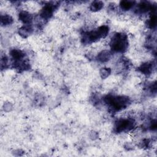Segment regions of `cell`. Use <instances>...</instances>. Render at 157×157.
<instances>
[{"label":"cell","mask_w":157,"mask_h":157,"mask_svg":"<svg viewBox=\"0 0 157 157\" xmlns=\"http://www.w3.org/2000/svg\"><path fill=\"white\" fill-rule=\"evenodd\" d=\"M10 55L15 61H20L23 59L25 55L24 53L20 50L18 49H13L10 52Z\"/></svg>","instance_id":"5b68a950"},{"label":"cell","mask_w":157,"mask_h":157,"mask_svg":"<svg viewBox=\"0 0 157 157\" xmlns=\"http://www.w3.org/2000/svg\"><path fill=\"white\" fill-rule=\"evenodd\" d=\"M128 45L127 36L125 34L117 33L113 35L112 39H110V46L112 50L118 52L126 50L128 48Z\"/></svg>","instance_id":"6da1fadb"},{"label":"cell","mask_w":157,"mask_h":157,"mask_svg":"<svg viewBox=\"0 0 157 157\" xmlns=\"http://www.w3.org/2000/svg\"><path fill=\"white\" fill-rule=\"evenodd\" d=\"M134 126V121L129 118H121L115 123V129L117 132L129 131Z\"/></svg>","instance_id":"7a4b0ae2"},{"label":"cell","mask_w":157,"mask_h":157,"mask_svg":"<svg viewBox=\"0 0 157 157\" xmlns=\"http://www.w3.org/2000/svg\"><path fill=\"white\" fill-rule=\"evenodd\" d=\"M110 73H111V70L110 68H108V67L101 68L99 71V74L102 78H106L107 77H109Z\"/></svg>","instance_id":"9c48e42d"},{"label":"cell","mask_w":157,"mask_h":157,"mask_svg":"<svg viewBox=\"0 0 157 157\" xmlns=\"http://www.w3.org/2000/svg\"><path fill=\"white\" fill-rule=\"evenodd\" d=\"M135 2L132 1H121L120 3V7L123 10H128L134 4Z\"/></svg>","instance_id":"52a82bcc"},{"label":"cell","mask_w":157,"mask_h":157,"mask_svg":"<svg viewBox=\"0 0 157 157\" xmlns=\"http://www.w3.org/2000/svg\"><path fill=\"white\" fill-rule=\"evenodd\" d=\"M90 138H91V139L94 140L95 139L97 138V137H98V134H97L96 132H94V131H92V132L90 133Z\"/></svg>","instance_id":"8fae6325"},{"label":"cell","mask_w":157,"mask_h":157,"mask_svg":"<svg viewBox=\"0 0 157 157\" xmlns=\"http://www.w3.org/2000/svg\"><path fill=\"white\" fill-rule=\"evenodd\" d=\"M12 108V104L10 103V102H8V103H6L4 105V109L7 111H9L11 110V109Z\"/></svg>","instance_id":"30bf717a"},{"label":"cell","mask_w":157,"mask_h":157,"mask_svg":"<svg viewBox=\"0 0 157 157\" xmlns=\"http://www.w3.org/2000/svg\"><path fill=\"white\" fill-rule=\"evenodd\" d=\"M104 6V3L100 1H95L90 4V9L93 12H98Z\"/></svg>","instance_id":"8992f818"},{"label":"cell","mask_w":157,"mask_h":157,"mask_svg":"<svg viewBox=\"0 0 157 157\" xmlns=\"http://www.w3.org/2000/svg\"><path fill=\"white\" fill-rule=\"evenodd\" d=\"M19 19L25 25H31L33 17L26 11H21L19 13Z\"/></svg>","instance_id":"3957f363"},{"label":"cell","mask_w":157,"mask_h":157,"mask_svg":"<svg viewBox=\"0 0 157 157\" xmlns=\"http://www.w3.org/2000/svg\"><path fill=\"white\" fill-rule=\"evenodd\" d=\"M112 57V53L107 50H102L98 55V59L101 63H105L109 61Z\"/></svg>","instance_id":"277c9868"},{"label":"cell","mask_w":157,"mask_h":157,"mask_svg":"<svg viewBox=\"0 0 157 157\" xmlns=\"http://www.w3.org/2000/svg\"><path fill=\"white\" fill-rule=\"evenodd\" d=\"M13 21V19L9 15H1V23L2 25H10L12 23Z\"/></svg>","instance_id":"ba28073f"}]
</instances>
